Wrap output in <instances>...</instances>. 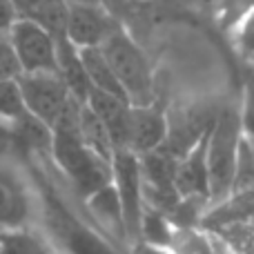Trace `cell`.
<instances>
[{
  "label": "cell",
  "mask_w": 254,
  "mask_h": 254,
  "mask_svg": "<svg viewBox=\"0 0 254 254\" xmlns=\"http://www.w3.org/2000/svg\"><path fill=\"white\" fill-rule=\"evenodd\" d=\"M38 214L43 216V232L63 254H121L94 228L89 221L80 219L69 203L52 188L49 181L40 183Z\"/></svg>",
  "instance_id": "1"
},
{
  "label": "cell",
  "mask_w": 254,
  "mask_h": 254,
  "mask_svg": "<svg viewBox=\"0 0 254 254\" xmlns=\"http://www.w3.org/2000/svg\"><path fill=\"white\" fill-rule=\"evenodd\" d=\"M49 152L80 203L112 185V165L85 147L83 140L78 138V131H52Z\"/></svg>",
  "instance_id": "2"
},
{
  "label": "cell",
  "mask_w": 254,
  "mask_h": 254,
  "mask_svg": "<svg viewBox=\"0 0 254 254\" xmlns=\"http://www.w3.org/2000/svg\"><path fill=\"white\" fill-rule=\"evenodd\" d=\"M243 140L239 112L223 107L216 112V119L207 136V176H210V207L223 203L232 194L234 170H237L239 147ZM207 207V210H210Z\"/></svg>",
  "instance_id": "3"
},
{
  "label": "cell",
  "mask_w": 254,
  "mask_h": 254,
  "mask_svg": "<svg viewBox=\"0 0 254 254\" xmlns=\"http://www.w3.org/2000/svg\"><path fill=\"white\" fill-rule=\"evenodd\" d=\"M98 49L110 63L129 105H154V71L149 58L138 47V43L125 31V27L112 34Z\"/></svg>",
  "instance_id": "4"
},
{
  "label": "cell",
  "mask_w": 254,
  "mask_h": 254,
  "mask_svg": "<svg viewBox=\"0 0 254 254\" xmlns=\"http://www.w3.org/2000/svg\"><path fill=\"white\" fill-rule=\"evenodd\" d=\"M112 185L119 194L127 241H129V248L134 252V248L140 246V228H143L145 210H147L140 156L127 152V149H116L114 161H112Z\"/></svg>",
  "instance_id": "5"
},
{
  "label": "cell",
  "mask_w": 254,
  "mask_h": 254,
  "mask_svg": "<svg viewBox=\"0 0 254 254\" xmlns=\"http://www.w3.org/2000/svg\"><path fill=\"white\" fill-rule=\"evenodd\" d=\"M25 112L43 127L54 131L71 94L61 74H20L16 78Z\"/></svg>",
  "instance_id": "6"
},
{
  "label": "cell",
  "mask_w": 254,
  "mask_h": 254,
  "mask_svg": "<svg viewBox=\"0 0 254 254\" xmlns=\"http://www.w3.org/2000/svg\"><path fill=\"white\" fill-rule=\"evenodd\" d=\"M7 38L22 74H58V43L40 22L18 18Z\"/></svg>",
  "instance_id": "7"
},
{
  "label": "cell",
  "mask_w": 254,
  "mask_h": 254,
  "mask_svg": "<svg viewBox=\"0 0 254 254\" xmlns=\"http://www.w3.org/2000/svg\"><path fill=\"white\" fill-rule=\"evenodd\" d=\"M123 25L105 4H69L65 36L76 49L101 47Z\"/></svg>",
  "instance_id": "8"
},
{
  "label": "cell",
  "mask_w": 254,
  "mask_h": 254,
  "mask_svg": "<svg viewBox=\"0 0 254 254\" xmlns=\"http://www.w3.org/2000/svg\"><path fill=\"white\" fill-rule=\"evenodd\" d=\"M38 216V201L16 172L0 167V230L31 228Z\"/></svg>",
  "instance_id": "9"
},
{
  "label": "cell",
  "mask_w": 254,
  "mask_h": 254,
  "mask_svg": "<svg viewBox=\"0 0 254 254\" xmlns=\"http://www.w3.org/2000/svg\"><path fill=\"white\" fill-rule=\"evenodd\" d=\"M167 114L158 110L156 105L134 107L129 112V123H127L125 149L136 156H147L154 154L165 145L167 140Z\"/></svg>",
  "instance_id": "10"
},
{
  "label": "cell",
  "mask_w": 254,
  "mask_h": 254,
  "mask_svg": "<svg viewBox=\"0 0 254 254\" xmlns=\"http://www.w3.org/2000/svg\"><path fill=\"white\" fill-rule=\"evenodd\" d=\"M0 254H63L49 241V237L38 230L31 228H18V230H0Z\"/></svg>",
  "instance_id": "11"
},
{
  "label": "cell",
  "mask_w": 254,
  "mask_h": 254,
  "mask_svg": "<svg viewBox=\"0 0 254 254\" xmlns=\"http://www.w3.org/2000/svg\"><path fill=\"white\" fill-rule=\"evenodd\" d=\"M78 56H80V63H83L85 76H87L89 89H96V92L110 94V96H116V98H123V101H127L123 87H121V83L116 80L114 71H112L110 63L105 61V56H103L101 49H98V47H94V49H78ZM127 103H129V101H127Z\"/></svg>",
  "instance_id": "12"
},
{
  "label": "cell",
  "mask_w": 254,
  "mask_h": 254,
  "mask_svg": "<svg viewBox=\"0 0 254 254\" xmlns=\"http://www.w3.org/2000/svg\"><path fill=\"white\" fill-rule=\"evenodd\" d=\"M78 138L83 140V145L87 149H92L96 156H101L103 161H107L112 165L114 161V143L112 136L107 131V127L103 125V121L94 114L87 107V103H80V112H78Z\"/></svg>",
  "instance_id": "13"
},
{
  "label": "cell",
  "mask_w": 254,
  "mask_h": 254,
  "mask_svg": "<svg viewBox=\"0 0 254 254\" xmlns=\"http://www.w3.org/2000/svg\"><path fill=\"white\" fill-rule=\"evenodd\" d=\"M174 225V223H172ZM219 239L212 232H205L201 228H179L174 225L167 252L170 254H221L225 250H216Z\"/></svg>",
  "instance_id": "14"
},
{
  "label": "cell",
  "mask_w": 254,
  "mask_h": 254,
  "mask_svg": "<svg viewBox=\"0 0 254 254\" xmlns=\"http://www.w3.org/2000/svg\"><path fill=\"white\" fill-rule=\"evenodd\" d=\"M254 190V145L243 136L241 147H239L237 170H234L232 194H243ZM230 194V196H232Z\"/></svg>",
  "instance_id": "15"
},
{
  "label": "cell",
  "mask_w": 254,
  "mask_h": 254,
  "mask_svg": "<svg viewBox=\"0 0 254 254\" xmlns=\"http://www.w3.org/2000/svg\"><path fill=\"white\" fill-rule=\"evenodd\" d=\"M27 112L22 107L20 92H18L16 80L13 83H0V123L18 125L27 119Z\"/></svg>",
  "instance_id": "16"
},
{
  "label": "cell",
  "mask_w": 254,
  "mask_h": 254,
  "mask_svg": "<svg viewBox=\"0 0 254 254\" xmlns=\"http://www.w3.org/2000/svg\"><path fill=\"white\" fill-rule=\"evenodd\" d=\"M239 121L243 136L254 145V67L248 65L243 71V101L239 107Z\"/></svg>",
  "instance_id": "17"
},
{
  "label": "cell",
  "mask_w": 254,
  "mask_h": 254,
  "mask_svg": "<svg viewBox=\"0 0 254 254\" xmlns=\"http://www.w3.org/2000/svg\"><path fill=\"white\" fill-rule=\"evenodd\" d=\"M234 45H237L241 58L246 61L248 67H254V7L246 11L241 22L234 31Z\"/></svg>",
  "instance_id": "18"
},
{
  "label": "cell",
  "mask_w": 254,
  "mask_h": 254,
  "mask_svg": "<svg viewBox=\"0 0 254 254\" xmlns=\"http://www.w3.org/2000/svg\"><path fill=\"white\" fill-rule=\"evenodd\" d=\"M20 74V65L16 61L7 34H0V83H13Z\"/></svg>",
  "instance_id": "19"
},
{
  "label": "cell",
  "mask_w": 254,
  "mask_h": 254,
  "mask_svg": "<svg viewBox=\"0 0 254 254\" xmlns=\"http://www.w3.org/2000/svg\"><path fill=\"white\" fill-rule=\"evenodd\" d=\"M20 18L18 7L13 0H0V34H9L16 20Z\"/></svg>",
  "instance_id": "20"
},
{
  "label": "cell",
  "mask_w": 254,
  "mask_h": 254,
  "mask_svg": "<svg viewBox=\"0 0 254 254\" xmlns=\"http://www.w3.org/2000/svg\"><path fill=\"white\" fill-rule=\"evenodd\" d=\"M13 2H16L20 18H34L47 0H13Z\"/></svg>",
  "instance_id": "21"
},
{
  "label": "cell",
  "mask_w": 254,
  "mask_h": 254,
  "mask_svg": "<svg viewBox=\"0 0 254 254\" xmlns=\"http://www.w3.org/2000/svg\"><path fill=\"white\" fill-rule=\"evenodd\" d=\"M67 4H105V0H65Z\"/></svg>",
  "instance_id": "22"
},
{
  "label": "cell",
  "mask_w": 254,
  "mask_h": 254,
  "mask_svg": "<svg viewBox=\"0 0 254 254\" xmlns=\"http://www.w3.org/2000/svg\"><path fill=\"white\" fill-rule=\"evenodd\" d=\"M190 2H196V4H210V2H214V0H190Z\"/></svg>",
  "instance_id": "23"
},
{
  "label": "cell",
  "mask_w": 254,
  "mask_h": 254,
  "mask_svg": "<svg viewBox=\"0 0 254 254\" xmlns=\"http://www.w3.org/2000/svg\"><path fill=\"white\" fill-rule=\"evenodd\" d=\"M221 254H232V252H230V250H225V252H221Z\"/></svg>",
  "instance_id": "24"
}]
</instances>
